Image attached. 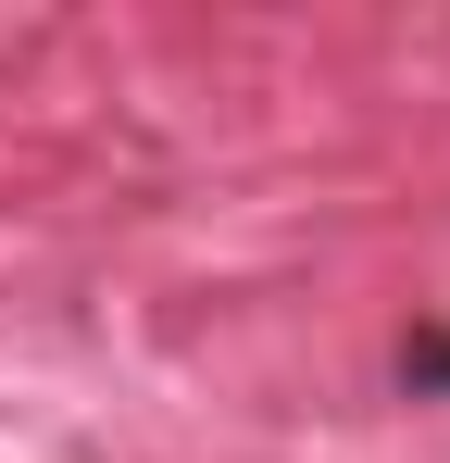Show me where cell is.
Listing matches in <instances>:
<instances>
[{"instance_id":"6da1fadb","label":"cell","mask_w":450,"mask_h":463,"mask_svg":"<svg viewBox=\"0 0 450 463\" xmlns=\"http://www.w3.org/2000/svg\"><path fill=\"white\" fill-rule=\"evenodd\" d=\"M400 388H426V401L450 388V326H413L400 338Z\"/></svg>"}]
</instances>
